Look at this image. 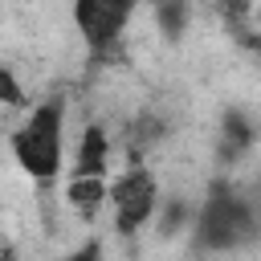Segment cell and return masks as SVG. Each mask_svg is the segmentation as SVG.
I'll return each instance as SVG.
<instances>
[{
  "label": "cell",
  "mask_w": 261,
  "mask_h": 261,
  "mask_svg": "<svg viewBox=\"0 0 261 261\" xmlns=\"http://www.w3.org/2000/svg\"><path fill=\"white\" fill-rule=\"evenodd\" d=\"M61 143H65V110L61 102H41L33 114L12 130V159L33 179H53L61 171Z\"/></svg>",
  "instance_id": "1"
},
{
  "label": "cell",
  "mask_w": 261,
  "mask_h": 261,
  "mask_svg": "<svg viewBox=\"0 0 261 261\" xmlns=\"http://www.w3.org/2000/svg\"><path fill=\"white\" fill-rule=\"evenodd\" d=\"M196 237L204 249H232V245L257 237V220H253L249 204L237 200L232 192H212L196 216Z\"/></svg>",
  "instance_id": "2"
},
{
  "label": "cell",
  "mask_w": 261,
  "mask_h": 261,
  "mask_svg": "<svg viewBox=\"0 0 261 261\" xmlns=\"http://www.w3.org/2000/svg\"><path fill=\"white\" fill-rule=\"evenodd\" d=\"M135 0H73V24L90 49H106L122 37Z\"/></svg>",
  "instance_id": "3"
},
{
  "label": "cell",
  "mask_w": 261,
  "mask_h": 261,
  "mask_svg": "<svg viewBox=\"0 0 261 261\" xmlns=\"http://www.w3.org/2000/svg\"><path fill=\"white\" fill-rule=\"evenodd\" d=\"M110 204H114V224H118V232H135L139 224H147L151 212H155V204H159V188H155L151 171H147V167L126 171V175L110 188Z\"/></svg>",
  "instance_id": "4"
},
{
  "label": "cell",
  "mask_w": 261,
  "mask_h": 261,
  "mask_svg": "<svg viewBox=\"0 0 261 261\" xmlns=\"http://www.w3.org/2000/svg\"><path fill=\"white\" fill-rule=\"evenodd\" d=\"M106 200H110V188L102 184V175H73L69 188H65V204H69L82 220H94Z\"/></svg>",
  "instance_id": "5"
},
{
  "label": "cell",
  "mask_w": 261,
  "mask_h": 261,
  "mask_svg": "<svg viewBox=\"0 0 261 261\" xmlns=\"http://www.w3.org/2000/svg\"><path fill=\"white\" fill-rule=\"evenodd\" d=\"M110 159V143L102 126H86L82 143H77V159H73V175H102Z\"/></svg>",
  "instance_id": "6"
},
{
  "label": "cell",
  "mask_w": 261,
  "mask_h": 261,
  "mask_svg": "<svg viewBox=\"0 0 261 261\" xmlns=\"http://www.w3.org/2000/svg\"><path fill=\"white\" fill-rule=\"evenodd\" d=\"M0 102L4 106H24L29 98H24V86L16 82V73L8 69V65H0Z\"/></svg>",
  "instance_id": "7"
},
{
  "label": "cell",
  "mask_w": 261,
  "mask_h": 261,
  "mask_svg": "<svg viewBox=\"0 0 261 261\" xmlns=\"http://www.w3.org/2000/svg\"><path fill=\"white\" fill-rule=\"evenodd\" d=\"M65 261H102V245H98V241H90V245H82L77 253H69Z\"/></svg>",
  "instance_id": "8"
},
{
  "label": "cell",
  "mask_w": 261,
  "mask_h": 261,
  "mask_svg": "<svg viewBox=\"0 0 261 261\" xmlns=\"http://www.w3.org/2000/svg\"><path fill=\"white\" fill-rule=\"evenodd\" d=\"M220 8H224V16H232V20H237V16H245V12H249V0H220Z\"/></svg>",
  "instance_id": "9"
}]
</instances>
